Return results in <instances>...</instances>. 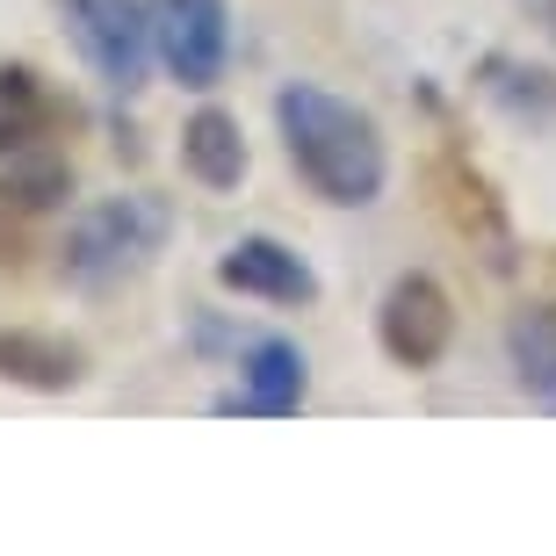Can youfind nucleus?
I'll return each mask as SVG.
<instances>
[{"label":"nucleus","instance_id":"ddd939ff","mask_svg":"<svg viewBox=\"0 0 556 556\" xmlns=\"http://www.w3.org/2000/svg\"><path fill=\"white\" fill-rule=\"evenodd\" d=\"M506 354H514V376L520 391L556 405V311L535 304V311H514V326H506Z\"/></svg>","mask_w":556,"mask_h":556},{"label":"nucleus","instance_id":"423d86ee","mask_svg":"<svg viewBox=\"0 0 556 556\" xmlns=\"http://www.w3.org/2000/svg\"><path fill=\"white\" fill-rule=\"evenodd\" d=\"M433 195H441V210H448V225L470 239V247H484V261H514V231H506V210H498L492 181L477 174L463 152H441L433 160Z\"/></svg>","mask_w":556,"mask_h":556},{"label":"nucleus","instance_id":"39448f33","mask_svg":"<svg viewBox=\"0 0 556 556\" xmlns=\"http://www.w3.org/2000/svg\"><path fill=\"white\" fill-rule=\"evenodd\" d=\"M376 340H383V354H391L397 369H433V362L448 354V340H455L448 289L433 282V275L391 282V296H383V311H376Z\"/></svg>","mask_w":556,"mask_h":556},{"label":"nucleus","instance_id":"9d476101","mask_svg":"<svg viewBox=\"0 0 556 556\" xmlns=\"http://www.w3.org/2000/svg\"><path fill=\"white\" fill-rule=\"evenodd\" d=\"M181 166L203 188H239V174H247V138H239V116H225V109H195V116H188V130H181Z\"/></svg>","mask_w":556,"mask_h":556},{"label":"nucleus","instance_id":"7ed1b4c3","mask_svg":"<svg viewBox=\"0 0 556 556\" xmlns=\"http://www.w3.org/2000/svg\"><path fill=\"white\" fill-rule=\"evenodd\" d=\"M59 22L73 51L94 65V80L130 94L144 87V59H152V15L138 0H59Z\"/></svg>","mask_w":556,"mask_h":556},{"label":"nucleus","instance_id":"f8f14e48","mask_svg":"<svg viewBox=\"0 0 556 556\" xmlns=\"http://www.w3.org/2000/svg\"><path fill=\"white\" fill-rule=\"evenodd\" d=\"M484 94H492L514 124L528 130H556V73H542V65H520V59H484Z\"/></svg>","mask_w":556,"mask_h":556},{"label":"nucleus","instance_id":"1a4fd4ad","mask_svg":"<svg viewBox=\"0 0 556 556\" xmlns=\"http://www.w3.org/2000/svg\"><path fill=\"white\" fill-rule=\"evenodd\" d=\"M87 376V354L73 340H51V332L8 326L0 332V383H22V391H73Z\"/></svg>","mask_w":556,"mask_h":556},{"label":"nucleus","instance_id":"f257e3e1","mask_svg":"<svg viewBox=\"0 0 556 556\" xmlns=\"http://www.w3.org/2000/svg\"><path fill=\"white\" fill-rule=\"evenodd\" d=\"M275 124H282L289 166L311 181V195H326L340 210H362L383 195L391 160H383V138H376L369 109L340 102V94H326L311 80H289L275 94Z\"/></svg>","mask_w":556,"mask_h":556},{"label":"nucleus","instance_id":"6e6552de","mask_svg":"<svg viewBox=\"0 0 556 556\" xmlns=\"http://www.w3.org/2000/svg\"><path fill=\"white\" fill-rule=\"evenodd\" d=\"M304 348L296 340H253L247 369H239V391L225 397V413H261V419H289L304 405Z\"/></svg>","mask_w":556,"mask_h":556},{"label":"nucleus","instance_id":"f03ea898","mask_svg":"<svg viewBox=\"0 0 556 556\" xmlns=\"http://www.w3.org/2000/svg\"><path fill=\"white\" fill-rule=\"evenodd\" d=\"M166 203L160 195H109L65 231V275L80 289H102V282H124L138 275L152 253L166 247Z\"/></svg>","mask_w":556,"mask_h":556},{"label":"nucleus","instance_id":"20e7f679","mask_svg":"<svg viewBox=\"0 0 556 556\" xmlns=\"http://www.w3.org/2000/svg\"><path fill=\"white\" fill-rule=\"evenodd\" d=\"M152 51L181 87H217L231 65V8L225 0H144Z\"/></svg>","mask_w":556,"mask_h":556},{"label":"nucleus","instance_id":"0eeeda50","mask_svg":"<svg viewBox=\"0 0 556 556\" xmlns=\"http://www.w3.org/2000/svg\"><path fill=\"white\" fill-rule=\"evenodd\" d=\"M217 282L239 289V296H261V304H311V296H318L311 261L289 253L282 239H239V247L217 261Z\"/></svg>","mask_w":556,"mask_h":556},{"label":"nucleus","instance_id":"9b49d317","mask_svg":"<svg viewBox=\"0 0 556 556\" xmlns=\"http://www.w3.org/2000/svg\"><path fill=\"white\" fill-rule=\"evenodd\" d=\"M59 124V102L43 94L29 65H0V160H29L43 130Z\"/></svg>","mask_w":556,"mask_h":556}]
</instances>
